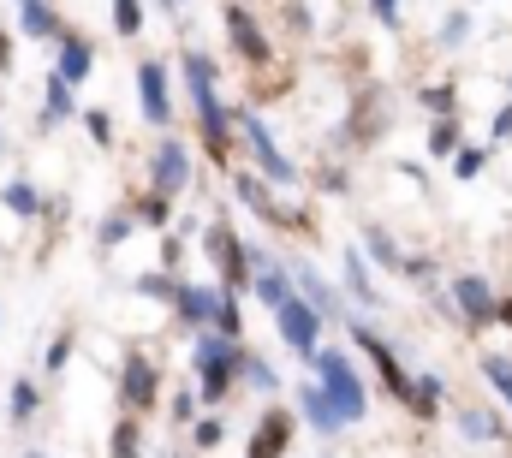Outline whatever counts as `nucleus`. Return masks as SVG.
<instances>
[{
  "instance_id": "1",
  "label": "nucleus",
  "mask_w": 512,
  "mask_h": 458,
  "mask_svg": "<svg viewBox=\"0 0 512 458\" xmlns=\"http://www.w3.org/2000/svg\"><path fill=\"white\" fill-rule=\"evenodd\" d=\"M215 78H221V66L203 54V48H191L185 54V84H191V108H197V131H203V143L215 149V161H227V137H233V114L221 108V96H215Z\"/></svg>"
},
{
  "instance_id": "2",
  "label": "nucleus",
  "mask_w": 512,
  "mask_h": 458,
  "mask_svg": "<svg viewBox=\"0 0 512 458\" xmlns=\"http://www.w3.org/2000/svg\"><path fill=\"white\" fill-rule=\"evenodd\" d=\"M304 363L322 375L316 387L328 393V405H334V417H340V423H358V417L370 411V399H364V381H358V369H352V357H346V351H334V345H328V351H310Z\"/></svg>"
},
{
  "instance_id": "3",
  "label": "nucleus",
  "mask_w": 512,
  "mask_h": 458,
  "mask_svg": "<svg viewBox=\"0 0 512 458\" xmlns=\"http://www.w3.org/2000/svg\"><path fill=\"white\" fill-rule=\"evenodd\" d=\"M233 363H239V340L215 334V328H197V345H191V369H197V393L203 405H221L227 387H233Z\"/></svg>"
},
{
  "instance_id": "4",
  "label": "nucleus",
  "mask_w": 512,
  "mask_h": 458,
  "mask_svg": "<svg viewBox=\"0 0 512 458\" xmlns=\"http://www.w3.org/2000/svg\"><path fill=\"white\" fill-rule=\"evenodd\" d=\"M233 119H239V137L251 143V155H256V179H262V185H286V191H292V185H298L304 173H298V167L286 161V149L274 143L268 119H256V114H233Z\"/></svg>"
},
{
  "instance_id": "5",
  "label": "nucleus",
  "mask_w": 512,
  "mask_h": 458,
  "mask_svg": "<svg viewBox=\"0 0 512 458\" xmlns=\"http://www.w3.org/2000/svg\"><path fill=\"white\" fill-rule=\"evenodd\" d=\"M203 244H209V256H215L221 292H245V280H251V250L239 244V232L227 227V221H209V227H203Z\"/></svg>"
},
{
  "instance_id": "6",
  "label": "nucleus",
  "mask_w": 512,
  "mask_h": 458,
  "mask_svg": "<svg viewBox=\"0 0 512 458\" xmlns=\"http://www.w3.org/2000/svg\"><path fill=\"white\" fill-rule=\"evenodd\" d=\"M274 322H280V340L292 345L298 357H310V351H322V316L292 292L286 304H274Z\"/></svg>"
},
{
  "instance_id": "7",
  "label": "nucleus",
  "mask_w": 512,
  "mask_h": 458,
  "mask_svg": "<svg viewBox=\"0 0 512 458\" xmlns=\"http://www.w3.org/2000/svg\"><path fill=\"white\" fill-rule=\"evenodd\" d=\"M137 108L143 119L155 125V131H167L173 125V96H167V66L149 54V60H137Z\"/></svg>"
},
{
  "instance_id": "8",
  "label": "nucleus",
  "mask_w": 512,
  "mask_h": 458,
  "mask_svg": "<svg viewBox=\"0 0 512 458\" xmlns=\"http://www.w3.org/2000/svg\"><path fill=\"white\" fill-rule=\"evenodd\" d=\"M149 185H155V197H173V191L191 185V149L179 137H161V149L149 161Z\"/></svg>"
},
{
  "instance_id": "9",
  "label": "nucleus",
  "mask_w": 512,
  "mask_h": 458,
  "mask_svg": "<svg viewBox=\"0 0 512 458\" xmlns=\"http://www.w3.org/2000/svg\"><path fill=\"white\" fill-rule=\"evenodd\" d=\"M155 393H161L155 363H149V357H126V369H120V405H126V417L155 411Z\"/></svg>"
},
{
  "instance_id": "10",
  "label": "nucleus",
  "mask_w": 512,
  "mask_h": 458,
  "mask_svg": "<svg viewBox=\"0 0 512 458\" xmlns=\"http://www.w3.org/2000/svg\"><path fill=\"white\" fill-rule=\"evenodd\" d=\"M245 286L256 292V304H262V310H274V304H286V298H292V274H286L268 250H251V280H245Z\"/></svg>"
},
{
  "instance_id": "11",
  "label": "nucleus",
  "mask_w": 512,
  "mask_h": 458,
  "mask_svg": "<svg viewBox=\"0 0 512 458\" xmlns=\"http://www.w3.org/2000/svg\"><path fill=\"white\" fill-rule=\"evenodd\" d=\"M233 191H239V203H245V209H256L268 227H280V232H298V227H304V215L280 209V203L268 197V185H262V179H251V173H239V179H233Z\"/></svg>"
},
{
  "instance_id": "12",
  "label": "nucleus",
  "mask_w": 512,
  "mask_h": 458,
  "mask_svg": "<svg viewBox=\"0 0 512 458\" xmlns=\"http://www.w3.org/2000/svg\"><path fill=\"white\" fill-rule=\"evenodd\" d=\"M227 36H233V48H239L245 66H268V36H262L251 6H227Z\"/></svg>"
},
{
  "instance_id": "13",
  "label": "nucleus",
  "mask_w": 512,
  "mask_h": 458,
  "mask_svg": "<svg viewBox=\"0 0 512 458\" xmlns=\"http://www.w3.org/2000/svg\"><path fill=\"white\" fill-rule=\"evenodd\" d=\"M292 292H298V298H304L322 322H340V316H346V310H340V292H334V286H328L310 262H298V268H292Z\"/></svg>"
},
{
  "instance_id": "14",
  "label": "nucleus",
  "mask_w": 512,
  "mask_h": 458,
  "mask_svg": "<svg viewBox=\"0 0 512 458\" xmlns=\"http://www.w3.org/2000/svg\"><path fill=\"white\" fill-rule=\"evenodd\" d=\"M453 304L465 322H495V286L483 274H453Z\"/></svg>"
},
{
  "instance_id": "15",
  "label": "nucleus",
  "mask_w": 512,
  "mask_h": 458,
  "mask_svg": "<svg viewBox=\"0 0 512 458\" xmlns=\"http://www.w3.org/2000/svg\"><path fill=\"white\" fill-rule=\"evenodd\" d=\"M90 66H96V48H90L78 30H60V66H54V78H60L66 90H78V84L90 78Z\"/></svg>"
},
{
  "instance_id": "16",
  "label": "nucleus",
  "mask_w": 512,
  "mask_h": 458,
  "mask_svg": "<svg viewBox=\"0 0 512 458\" xmlns=\"http://www.w3.org/2000/svg\"><path fill=\"white\" fill-rule=\"evenodd\" d=\"M286 441H292V417H286V411H262L245 458H286Z\"/></svg>"
},
{
  "instance_id": "17",
  "label": "nucleus",
  "mask_w": 512,
  "mask_h": 458,
  "mask_svg": "<svg viewBox=\"0 0 512 458\" xmlns=\"http://www.w3.org/2000/svg\"><path fill=\"white\" fill-rule=\"evenodd\" d=\"M12 6H18V30H24V36H36V42H60V18H54L48 0H12Z\"/></svg>"
},
{
  "instance_id": "18",
  "label": "nucleus",
  "mask_w": 512,
  "mask_h": 458,
  "mask_svg": "<svg viewBox=\"0 0 512 458\" xmlns=\"http://www.w3.org/2000/svg\"><path fill=\"white\" fill-rule=\"evenodd\" d=\"M346 292H352L364 310H382V292H376V280H370V256H364V250H346Z\"/></svg>"
},
{
  "instance_id": "19",
  "label": "nucleus",
  "mask_w": 512,
  "mask_h": 458,
  "mask_svg": "<svg viewBox=\"0 0 512 458\" xmlns=\"http://www.w3.org/2000/svg\"><path fill=\"white\" fill-rule=\"evenodd\" d=\"M173 310H179L191 328H209V322H215V292H209V286H173Z\"/></svg>"
},
{
  "instance_id": "20",
  "label": "nucleus",
  "mask_w": 512,
  "mask_h": 458,
  "mask_svg": "<svg viewBox=\"0 0 512 458\" xmlns=\"http://www.w3.org/2000/svg\"><path fill=\"white\" fill-rule=\"evenodd\" d=\"M0 209L18 215V221H36V215H42V197H36L30 179H6V185H0Z\"/></svg>"
},
{
  "instance_id": "21",
  "label": "nucleus",
  "mask_w": 512,
  "mask_h": 458,
  "mask_svg": "<svg viewBox=\"0 0 512 458\" xmlns=\"http://www.w3.org/2000/svg\"><path fill=\"white\" fill-rule=\"evenodd\" d=\"M298 405H304V423H310L316 435H340V429H346V423L334 417V405H328V393H322V387H304V393H298Z\"/></svg>"
},
{
  "instance_id": "22",
  "label": "nucleus",
  "mask_w": 512,
  "mask_h": 458,
  "mask_svg": "<svg viewBox=\"0 0 512 458\" xmlns=\"http://www.w3.org/2000/svg\"><path fill=\"white\" fill-rule=\"evenodd\" d=\"M233 381H251L256 393H274V387H280V375H274V363H268L262 351H245V345H239V363H233Z\"/></svg>"
},
{
  "instance_id": "23",
  "label": "nucleus",
  "mask_w": 512,
  "mask_h": 458,
  "mask_svg": "<svg viewBox=\"0 0 512 458\" xmlns=\"http://www.w3.org/2000/svg\"><path fill=\"white\" fill-rule=\"evenodd\" d=\"M66 119H78V96H72L60 78H48V96H42V125L54 131V125H66Z\"/></svg>"
},
{
  "instance_id": "24",
  "label": "nucleus",
  "mask_w": 512,
  "mask_h": 458,
  "mask_svg": "<svg viewBox=\"0 0 512 458\" xmlns=\"http://www.w3.org/2000/svg\"><path fill=\"white\" fill-rule=\"evenodd\" d=\"M477 369H483V381L501 393V405L512 411V357H501V351H489V357H477Z\"/></svg>"
},
{
  "instance_id": "25",
  "label": "nucleus",
  "mask_w": 512,
  "mask_h": 458,
  "mask_svg": "<svg viewBox=\"0 0 512 458\" xmlns=\"http://www.w3.org/2000/svg\"><path fill=\"white\" fill-rule=\"evenodd\" d=\"M441 399H447L441 375H417V381H411V411H417V417H435V411H441Z\"/></svg>"
},
{
  "instance_id": "26",
  "label": "nucleus",
  "mask_w": 512,
  "mask_h": 458,
  "mask_svg": "<svg viewBox=\"0 0 512 458\" xmlns=\"http://www.w3.org/2000/svg\"><path fill=\"white\" fill-rule=\"evenodd\" d=\"M459 429L477 435V441H507V423L489 417V411H471V405H459Z\"/></svg>"
},
{
  "instance_id": "27",
  "label": "nucleus",
  "mask_w": 512,
  "mask_h": 458,
  "mask_svg": "<svg viewBox=\"0 0 512 458\" xmlns=\"http://www.w3.org/2000/svg\"><path fill=\"white\" fill-rule=\"evenodd\" d=\"M459 143H465V131H459V119L447 114V119H435L429 125V155L435 161H447V155H459Z\"/></svg>"
},
{
  "instance_id": "28",
  "label": "nucleus",
  "mask_w": 512,
  "mask_h": 458,
  "mask_svg": "<svg viewBox=\"0 0 512 458\" xmlns=\"http://www.w3.org/2000/svg\"><path fill=\"white\" fill-rule=\"evenodd\" d=\"M364 244H370V256L382 262L387 274H399V268H405V256H399V244H393V232H387V227H364Z\"/></svg>"
},
{
  "instance_id": "29",
  "label": "nucleus",
  "mask_w": 512,
  "mask_h": 458,
  "mask_svg": "<svg viewBox=\"0 0 512 458\" xmlns=\"http://www.w3.org/2000/svg\"><path fill=\"white\" fill-rule=\"evenodd\" d=\"M6 405H12V423H30L36 411H42V393H36V381H12V393H6Z\"/></svg>"
},
{
  "instance_id": "30",
  "label": "nucleus",
  "mask_w": 512,
  "mask_h": 458,
  "mask_svg": "<svg viewBox=\"0 0 512 458\" xmlns=\"http://www.w3.org/2000/svg\"><path fill=\"white\" fill-rule=\"evenodd\" d=\"M114 30L120 36H137L143 30V0H114Z\"/></svg>"
},
{
  "instance_id": "31",
  "label": "nucleus",
  "mask_w": 512,
  "mask_h": 458,
  "mask_svg": "<svg viewBox=\"0 0 512 458\" xmlns=\"http://www.w3.org/2000/svg\"><path fill=\"white\" fill-rule=\"evenodd\" d=\"M114 458H143L137 453V417H120L114 423Z\"/></svg>"
},
{
  "instance_id": "32",
  "label": "nucleus",
  "mask_w": 512,
  "mask_h": 458,
  "mask_svg": "<svg viewBox=\"0 0 512 458\" xmlns=\"http://www.w3.org/2000/svg\"><path fill=\"white\" fill-rule=\"evenodd\" d=\"M465 36H471V12H447V24H441V48H465Z\"/></svg>"
},
{
  "instance_id": "33",
  "label": "nucleus",
  "mask_w": 512,
  "mask_h": 458,
  "mask_svg": "<svg viewBox=\"0 0 512 458\" xmlns=\"http://www.w3.org/2000/svg\"><path fill=\"white\" fill-rule=\"evenodd\" d=\"M131 215H137L143 227H167V221H173V209H167V197H143V203H137Z\"/></svg>"
},
{
  "instance_id": "34",
  "label": "nucleus",
  "mask_w": 512,
  "mask_h": 458,
  "mask_svg": "<svg viewBox=\"0 0 512 458\" xmlns=\"http://www.w3.org/2000/svg\"><path fill=\"white\" fill-rule=\"evenodd\" d=\"M221 435H227V423H221V417H203V423L191 429V441H197V453H215V447H221Z\"/></svg>"
},
{
  "instance_id": "35",
  "label": "nucleus",
  "mask_w": 512,
  "mask_h": 458,
  "mask_svg": "<svg viewBox=\"0 0 512 458\" xmlns=\"http://www.w3.org/2000/svg\"><path fill=\"white\" fill-rule=\"evenodd\" d=\"M84 119V125H90V137H96V143H102V149H108V143H114V114H108V108H90V114H78Z\"/></svg>"
},
{
  "instance_id": "36",
  "label": "nucleus",
  "mask_w": 512,
  "mask_h": 458,
  "mask_svg": "<svg viewBox=\"0 0 512 458\" xmlns=\"http://www.w3.org/2000/svg\"><path fill=\"white\" fill-rule=\"evenodd\" d=\"M483 161H489L483 149H459V155H453V179H477V173H483Z\"/></svg>"
},
{
  "instance_id": "37",
  "label": "nucleus",
  "mask_w": 512,
  "mask_h": 458,
  "mask_svg": "<svg viewBox=\"0 0 512 458\" xmlns=\"http://www.w3.org/2000/svg\"><path fill=\"white\" fill-rule=\"evenodd\" d=\"M66 363H72V334H60V340L48 345V357H42V369H48V375H60Z\"/></svg>"
},
{
  "instance_id": "38",
  "label": "nucleus",
  "mask_w": 512,
  "mask_h": 458,
  "mask_svg": "<svg viewBox=\"0 0 512 458\" xmlns=\"http://www.w3.org/2000/svg\"><path fill=\"white\" fill-rule=\"evenodd\" d=\"M423 108H435V114L447 119L453 114V84H429V90H423Z\"/></svg>"
},
{
  "instance_id": "39",
  "label": "nucleus",
  "mask_w": 512,
  "mask_h": 458,
  "mask_svg": "<svg viewBox=\"0 0 512 458\" xmlns=\"http://www.w3.org/2000/svg\"><path fill=\"white\" fill-rule=\"evenodd\" d=\"M137 292H143V298H173V280H167V274H143Z\"/></svg>"
},
{
  "instance_id": "40",
  "label": "nucleus",
  "mask_w": 512,
  "mask_h": 458,
  "mask_svg": "<svg viewBox=\"0 0 512 458\" xmlns=\"http://www.w3.org/2000/svg\"><path fill=\"white\" fill-rule=\"evenodd\" d=\"M131 238V215H114V221H102V244H126Z\"/></svg>"
},
{
  "instance_id": "41",
  "label": "nucleus",
  "mask_w": 512,
  "mask_h": 458,
  "mask_svg": "<svg viewBox=\"0 0 512 458\" xmlns=\"http://www.w3.org/2000/svg\"><path fill=\"white\" fill-rule=\"evenodd\" d=\"M489 137H495V143H507V137H512V102H507L495 119H489Z\"/></svg>"
},
{
  "instance_id": "42",
  "label": "nucleus",
  "mask_w": 512,
  "mask_h": 458,
  "mask_svg": "<svg viewBox=\"0 0 512 458\" xmlns=\"http://www.w3.org/2000/svg\"><path fill=\"white\" fill-rule=\"evenodd\" d=\"M399 6H405V0H370V12H376V24H399Z\"/></svg>"
},
{
  "instance_id": "43",
  "label": "nucleus",
  "mask_w": 512,
  "mask_h": 458,
  "mask_svg": "<svg viewBox=\"0 0 512 458\" xmlns=\"http://www.w3.org/2000/svg\"><path fill=\"white\" fill-rule=\"evenodd\" d=\"M191 417H197V399H191V393H179V399H173V423H191Z\"/></svg>"
},
{
  "instance_id": "44",
  "label": "nucleus",
  "mask_w": 512,
  "mask_h": 458,
  "mask_svg": "<svg viewBox=\"0 0 512 458\" xmlns=\"http://www.w3.org/2000/svg\"><path fill=\"white\" fill-rule=\"evenodd\" d=\"M495 322H507L512 328V298H495Z\"/></svg>"
},
{
  "instance_id": "45",
  "label": "nucleus",
  "mask_w": 512,
  "mask_h": 458,
  "mask_svg": "<svg viewBox=\"0 0 512 458\" xmlns=\"http://www.w3.org/2000/svg\"><path fill=\"white\" fill-rule=\"evenodd\" d=\"M12 66V42H6V30H0V72Z\"/></svg>"
},
{
  "instance_id": "46",
  "label": "nucleus",
  "mask_w": 512,
  "mask_h": 458,
  "mask_svg": "<svg viewBox=\"0 0 512 458\" xmlns=\"http://www.w3.org/2000/svg\"><path fill=\"white\" fill-rule=\"evenodd\" d=\"M155 6H161V12H173V6H179V0H155Z\"/></svg>"
},
{
  "instance_id": "47",
  "label": "nucleus",
  "mask_w": 512,
  "mask_h": 458,
  "mask_svg": "<svg viewBox=\"0 0 512 458\" xmlns=\"http://www.w3.org/2000/svg\"><path fill=\"white\" fill-rule=\"evenodd\" d=\"M0 149H6V131H0Z\"/></svg>"
},
{
  "instance_id": "48",
  "label": "nucleus",
  "mask_w": 512,
  "mask_h": 458,
  "mask_svg": "<svg viewBox=\"0 0 512 458\" xmlns=\"http://www.w3.org/2000/svg\"><path fill=\"white\" fill-rule=\"evenodd\" d=\"M30 458H42V453H30Z\"/></svg>"
}]
</instances>
